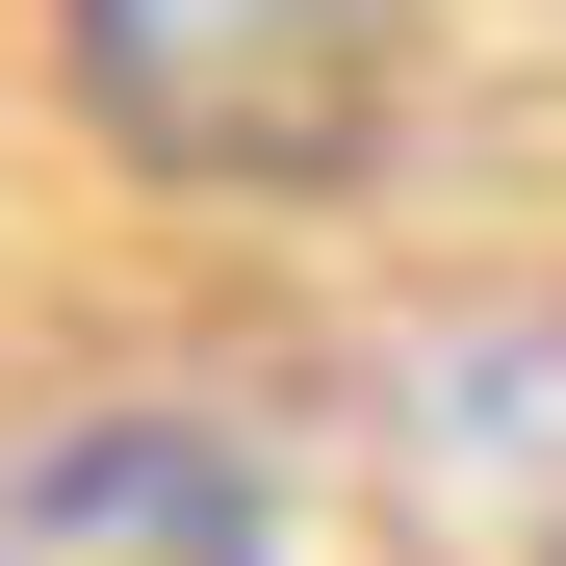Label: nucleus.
I'll return each mask as SVG.
<instances>
[{"label":"nucleus","mask_w":566,"mask_h":566,"mask_svg":"<svg viewBox=\"0 0 566 566\" xmlns=\"http://www.w3.org/2000/svg\"><path fill=\"white\" fill-rule=\"evenodd\" d=\"M0 566H283V463L180 387L0 412Z\"/></svg>","instance_id":"7ed1b4c3"},{"label":"nucleus","mask_w":566,"mask_h":566,"mask_svg":"<svg viewBox=\"0 0 566 566\" xmlns=\"http://www.w3.org/2000/svg\"><path fill=\"white\" fill-rule=\"evenodd\" d=\"M52 104L155 207H360L412 129L387 0H52Z\"/></svg>","instance_id":"f257e3e1"},{"label":"nucleus","mask_w":566,"mask_h":566,"mask_svg":"<svg viewBox=\"0 0 566 566\" xmlns=\"http://www.w3.org/2000/svg\"><path fill=\"white\" fill-rule=\"evenodd\" d=\"M387 515L412 566H566V283L387 335Z\"/></svg>","instance_id":"f03ea898"}]
</instances>
